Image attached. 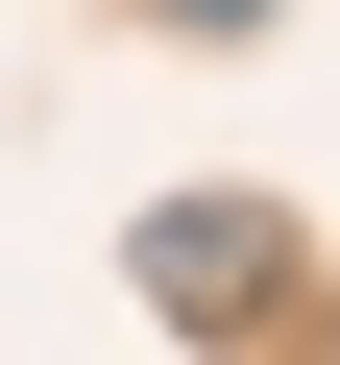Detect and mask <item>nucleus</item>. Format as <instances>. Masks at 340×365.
<instances>
[{
    "instance_id": "nucleus-1",
    "label": "nucleus",
    "mask_w": 340,
    "mask_h": 365,
    "mask_svg": "<svg viewBox=\"0 0 340 365\" xmlns=\"http://www.w3.org/2000/svg\"><path fill=\"white\" fill-rule=\"evenodd\" d=\"M267 268H292V220H243V195H170L146 220V317H243Z\"/></svg>"
},
{
    "instance_id": "nucleus-2",
    "label": "nucleus",
    "mask_w": 340,
    "mask_h": 365,
    "mask_svg": "<svg viewBox=\"0 0 340 365\" xmlns=\"http://www.w3.org/2000/svg\"><path fill=\"white\" fill-rule=\"evenodd\" d=\"M170 25H267V0H170Z\"/></svg>"
}]
</instances>
